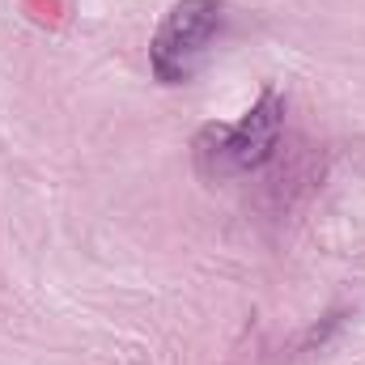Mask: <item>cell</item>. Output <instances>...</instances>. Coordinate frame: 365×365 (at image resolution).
Returning a JSON list of instances; mask_svg holds the SVG:
<instances>
[{
	"mask_svg": "<svg viewBox=\"0 0 365 365\" xmlns=\"http://www.w3.org/2000/svg\"><path fill=\"white\" fill-rule=\"evenodd\" d=\"M284 123V98L276 90H264V98L238 119V123H208L195 136V162L208 179L251 175L276 153Z\"/></svg>",
	"mask_w": 365,
	"mask_h": 365,
	"instance_id": "1",
	"label": "cell"
},
{
	"mask_svg": "<svg viewBox=\"0 0 365 365\" xmlns=\"http://www.w3.org/2000/svg\"><path fill=\"white\" fill-rule=\"evenodd\" d=\"M221 30H225V4L221 0H179L149 43L153 77L162 86H187L204 68Z\"/></svg>",
	"mask_w": 365,
	"mask_h": 365,
	"instance_id": "2",
	"label": "cell"
}]
</instances>
